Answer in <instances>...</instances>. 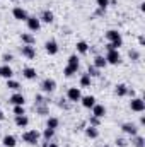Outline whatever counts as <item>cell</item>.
I'll use <instances>...</instances> for the list:
<instances>
[{
  "instance_id": "41",
  "label": "cell",
  "mask_w": 145,
  "mask_h": 147,
  "mask_svg": "<svg viewBox=\"0 0 145 147\" xmlns=\"http://www.w3.org/2000/svg\"><path fill=\"white\" fill-rule=\"evenodd\" d=\"M3 118H5V115H3V111L0 110V121H2V120H3Z\"/></svg>"
},
{
  "instance_id": "36",
  "label": "cell",
  "mask_w": 145,
  "mask_h": 147,
  "mask_svg": "<svg viewBox=\"0 0 145 147\" xmlns=\"http://www.w3.org/2000/svg\"><path fill=\"white\" fill-rule=\"evenodd\" d=\"M12 60H14V55H12V53H3V55H2V62H3V63H10Z\"/></svg>"
},
{
  "instance_id": "42",
  "label": "cell",
  "mask_w": 145,
  "mask_h": 147,
  "mask_svg": "<svg viewBox=\"0 0 145 147\" xmlns=\"http://www.w3.org/2000/svg\"><path fill=\"white\" fill-rule=\"evenodd\" d=\"M12 2H15V0H12Z\"/></svg>"
},
{
  "instance_id": "35",
  "label": "cell",
  "mask_w": 145,
  "mask_h": 147,
  "mask_svg": "<svg viewBox=\"0 0 145 147\" xmlns=\"http://www.w3.org/2000/svg\"><path fill=\"white\" fill-rule=\"evenodd\" d=\"M89 125H92V127H99V125H101V118L91 115V118H89Z\"/></svg>"
},
{
  "instance_id": "29",
  "label": "cell",
  "mask_w": 145,
  "mask_h": 147,
  "mask_svg": "<svg viewBox=\"0 0 145 147\" xmlns=\"http://www.w3.org/2000/svg\"><path fill=\"white\" fill-rule=\"evenodd\" d=\"M34 108H36V111L39 113V115H43V116L48 115V106H46V103H43V105H36Z\"/></svg>"
},
{
  "instance_id": "8",
  "label": "cell",
  "mask_w": 145,
  "mask_h": 147,
  "mask_svg": "<svg viewBox=\"0 0 145 147\" xmlns=\"http://www.w3.org/2000/svg\"><path fill=\"white\" fill-rule=\"evenodd\" d=\"M9 103H10L12 106H24L26 98H24V94H22V92H14V94L9 98Z\"/></svg>"
},
{
  "instance_id": "31",
  "label": "cell",
  "mask_w": 145,
  "mask_h": 147,
  "mask_svg": "<svg viewBox=\"0 0 145 147\" xmlns=\"http://www.w3.org/2000/svg\"><path fill=\"white\" fill-rule=\"evenodd\" d=\"M128 57H130L133 62H138V60H140V51H138V50H130Z\"/></svg>"
},
{
  "instance_id": "14",
  "label": "cell",
  "mask_w": 145,
  "mask_h": 147,
  "mask_svg": "<svg viewBox=\"0 0 145 147\" xmlns=\"http://www.w3.org/2000/svg\"><path fill=\"white\" fill-rule=\"evenodd\" d=\"M91 110H92V116H97V118H104V116H106V108H104L103 105H97V103H96Z\"/></svg>"
},
{
  "instance_id": "13",
  "label": "cell",
  "mask_w": 145,
  "mask_h": 147,
  "mask_svg": "<svg viewBox=\"0 0 145 147\" xmlns=\"http://www.w3.org/2000/svg\"><path fill=\"white\" fill-rule=\"evenodd\" d=\"M22 77L28 79V80H34L38 77L36 69H33V67H24V69H22Z\"/></svg>"
},
{
  "instance_id": "22",
  "label": "cell",
  "mask_w": 145,
  "mask_h": 147,
  "mask_svg": "<svg viewBox=\"0 0 145 147\" xmlns=\"http://www.w3.org/2000/svg\"><path fill=\"white\" fill-rule=\"evenodd\" d=\"M21 41H22V45H34V41H36V38L34 34H31V33H22L21 34Z\"/></svg>"
},
{
  "instance_id": "16",
  "label": "cell",
  "mask_w": 145,
  "mask_h": 147,
  "mask_svg": "<svg viewBox=\"0 0 145 147\" xmlns=\"http://www.w3.org/2000/svg\"><path fill=\"white\" fill-rule=\"evenodd\" d=\"M14 123H15L19 128H26V127L29 125V118H28V115H19V116H15Z\"/></svg>"
},
{
  "instance_id": "33",
  "label": "cell",
  "mask_w": 145,
  "mask_h": 147,
  "mask_svg": "<svg viewBox=\"0 0 145 147\" xmlns=\"http://www.w3.org/2000/svg\"><path fill=\"white\" fill-rule=\"evenodd\" d=\"M73 74H77V69H73V67H68V65L63 69V75H65V77H72Z\"/></svg>"
},
{
  "instance_id": "4",
  "label": "cell",
  "mask_w": 145,
  "mask_h": 147,
  "mask_svg": "<svg viewBox=\"0 0 145 147\" xmlns=\"http://www.w3.org/2000/svg\"><path fill=\"white\" fill-rule=\"evenodd\" d=\"M130 108H132V111H135V113H144L145 111V101L142 98H132Z\"/></svg>"
},
{
  "instance_id": "23",
  "label": "cell",
  "mask_w": 145,
  "mask_h": 147,
  "mask_svg": "<svg viewBox=\"0 0 145 147\" xmlns=\"http://www.w3.org/2000/svg\"><path fill=\"white\" fill-rule=\"evenodd\" d=\"M58 125H60V120H58L56 116H50V118L46 120V128L56 130V128H58Z\"/></svg>"
},
{
  "instance_id": "28",
  "label": "cell",
  "mask_w": 145,
  "mask_h": 147,
  "mask_svg": "<svg viewBox=\"0 0 145 147\" xmlns=\"http://www.w3.org/2000/svg\"><path fill=\"white\" fill-rule=\"evenodd\" d=\"M133 144H135V147H145V139L142 137V135H135L133 137Z\"/></svg>"
},
{
  "instance_id": "5",
  "label": "cell",
  "mask_w": 145,
  "mask_h": 147,
  "mask_svg": "<svg viewBox=\"0 0 145 147\" xmlns=\"http://www.w3.org/2000/svg\"><path fill=\"white\" fill-rule=\"evenodd\" d=\"M26 24H28V29L33 33H38L41 29V21H39V17H34V16H29L26 19Z\"/></svg>"
},
{
  "instance_id": "43",
  "label": "cell",
  "mask_w": 145,
  "mask_h": 147,
  "mask_svg": "<svg viewBox=\"0 0 145 147\" xmlns=\"http://www.w3.org/2000/svg\"><path fill=\"white\" fill-rule=\"evenodd\" d=\"M104 147H108V146H104Z\"/></svg>"
},
{
  "instance_id": "9",
  "label": "cell",
  "mask_w": 145,
  "mask_h": 147,
  "mask_svg": "<svg viewBox=\"0 0 145 147\" xmlns=\"http://www.w3.org/2000/svg\"><path fill=\"white\" fill-rule=\"evenodd\" d=\"M121 130H123V134H126V135H132V137H135V135L138 134V127H137L135 123H132V121H126V123H123V125H121Z\"/></svg>"
},
{
  "instance_id": "26",
  "label": "cell",
  "mask_w": 145,
  "mask_h": 147,
  "mask_svg": "<svg viewBox=\"0 0 145 147\" xmlns=\"http://www.w3.org/2000/svg\"><path fill=\"white\" fill-rule=\"evenodd\" d=\"M7 87H9V89H12V91H15V92H19V89H21V84H19L17 80L7 79Z\"/></svg>"
},
{
  "instance_id": "19",
  "label": "cell",
  "mask_w": 145,
  "mask_h": 147,
  "mask_svg": "<svg viewBox=\"0 0 145 147\" xmlns=\"http://www.w3.org/2000/svg\"><path fill=\"white\" fill-rule=\"evenodd\" d=\"M92 65H94L96 69H99V70H101V69H104V67L108 65V62H106V58H104V57H101V55H96V57H94V62H92Z\"/></svg>"
},
{
  "instance_id": "12",
  "label": "cell",
  "mask_w": 145,
  "mask_h": 147,
  "mask_svg": "<svg viewBox=\"0 0 145 147\" xmlns=\"http://www.w3.org/2000/svg\"><path fill=\"white\" fill-rule=\"evenodd\" d=\"M39 21H41V22H44V24H51V22L55 21V14H53L50 9H46V10H43V12H41Z\"/></svg>"
},
{
  "instance_id": "20",
  "label": "cell",
  "mask_w": 145,
  "mask_h": 147,
  "mask_svg": "<svg viewBox=\"0 0 145 147\" xmlns=\"http://www.w3.org/2000/svg\"><path fill=\"white\" fill-rule=\"evenodd\" d=\"M75 48H77V53H79V55H87V53H89V45H87L85 41H77Z\"/></svg>"
},
{
  "instance_id": "34",
  "label": "cell",
  "mask_w": 145,
  "mask_h": 147,
  "mask_svg": "<svg viewBox=\"0 0 145 147\" xmlns=\"http://www.w3.org/2000/svg\"><path fill=\"white\" fill-rule=\"evenodd\" d=\"M96 5L101 9V10H106L109 5V0H96Z\"/></svg>"
},
{
  "instance_id": "18",
  "label": "cell",
  "mask_w": 145,
  "mask_h": 147,
  "mask_svg": "<svg viewBox=\"0 0 145 147\" xmlns=\"http://www.w3.org/2000/svg\"><path fill=\"white\" fill-rule=\"evenodd\" d=\"M2 146L3 147H15L17 146V139L14 135H3L2 139Z\"/></svg>"
},
{
  "instance_id": "25",
  "label": "cell",
  "mask_w": 145,
  "mask_h": 147,
  "mask_svg": "<svg viewBox=\"0 0 145 147\" xmlns=\"http://www.w3.org/2000/svg\"><path fill=\"white\" fill-rule=\"evenodd\" d=\"M91 82H92V77L89 74H82L80 75V87H89Z\"/></svg>"
},
{
  "instance_id": "2",
  "label": "cell",
  "mask_w": 145,
  "mask_h": 147,
  "mask_svg": "<svg viewBox=\"0 0 145 147\" xmlns=\"http://www.w3.org/2000/svg\"><path fill=\"white\" fill-rule=\"evenodd\" d=\"M104 58H106L108 65H119L121 63V55H119L118 50H108V53H106Z\"/></svg>"
},
{
  "instance_id": "10",
  "label": "cell",
  "mask_w": 145,
  "mask_h": 147,
  "mask_svg": "<svg viewBox=\"0 0 145 147\" xmlns=\"http://www.w3.org/2000/svg\"><path fill=\"white\" fill-rule=\"evenodd\" d=\"M12 16H14V19H17V21H26V19L29 17L28 10L22 9V7H14V9H12Z\"/></svg>"
},
{
  "instance_id": "11",
  "label": "cell",
  "mask_w": 145,
  "mask_h": 147,
  "mask_svg": "<svg viewBox=\"0 0 145 147\" xmlns=\"http://www.w3.org/2000/svg\"><path fill=\"white\" fill-rule=\"evenodd\" d=\"M44 50H46V53H48V55H51V57H53V55H56V53H58V50H60V48H58V43H56L55 39H50V41H46Z\"/></svg>"
},
{
  "instance_id": "30",
  "label": "cell",
  "mask_w": 145,
  "mask_h": 147,
  "mask_svg": "<svg viewBox=\"0 0 145 147\" xmlns=\"http://www.w3.org/2000/svg\"><path fill=\"white\" fill-rule=\"evenodd\" d=\"M43 137H44V140H51V139L55 137V130H51V128H44Z\"/></svg>"
},
{
  "instance_id": "21",
  "label": "cell",
  "mask_w": 145,
  "mask_h": 147,
  "mask_svg": "<svg viewBox=\"0 0 145 147\" xmlns=\"http://www.w3.org/2000/svg\"><path fill=\"white\" fill-rule=\"evenodd\" d=\"M126 92H128V86L126 84H116L114 86V94L116 96L123 98V96H126Z\"/></svg>"
},
{
  "instance_id": "38",
  "label": "cell",
  "mask_w": 145,
  "mask_h": 147,
  "mask_svg": "<svg viewBox=\"0 0 145 147\" xmlns=\"http://www.w3.org/2000/svg\"><path fill=\"white\" fill-rule=\"evenodd\" d=\"M14 115H15V116H19V115H26L24 106H14Z\"/></svg>"
},
{
  "instance_id": "17",
  "label": "cell",
  "mask_w": 145,
  "mask_h": 147,
  "mask_svg": "<svg viewBox=\"0 0 145 147\" xmlns=\"http://www.w3.org/2000/svg\"><path fill=\"white\" fill-rule=\"evenodd\" d=\"M12 75H14V70L9 67V63L0 65V77H3V79H12Z\"/></svg>"
},
{
  "instance_id": "7",
  "label": "cell",
  "mask_w": 145,
  "mask_h": 147,
  "mask_svg": "<svg viewBox=\"0 0 145 147\" xmlns=\"http://www.w3.org/2000/svg\"><path fill=\"white\" fill-rule=\"evenodd\" d=\"M21 55H22L24 58L31 60V58L36 57V48L31 46V45H22V46H21Z\"/></svg>"
},
{
  "instance_id": "37",
  "label": "cell",
  "mask_w": 145,
  "mask_h": 147,
  "mask_svg": "<svg viewBox=\"0 0 145 147\" xmlns=\"http://www.w3.org/2000/svg\"><path fill=\"white\" fill-rule=\"evenodd\" d=\"M114 142H116V146H118V147H126V144H128V142H126V139H123V137H118Z\"/></svg>"
},
{
  "instance_id": "39",
  "label": "cell",
  "mask_w": 145,
  "mask_h": 147,
  "mask_svg": "<svg viewBox=\"0 0 145 147\" xmlns=\"http://www.w3.org/2000/svg\"><path fill=\"white\" fill-rule=\"evenodd\" d=\"M43 147H60L58 144H55V142H50V140H44V144H43Z\"/></svg>"
},
{
  "instance_id": "1",
  "label": "cell",
  "mask_w": 145,
  "mask_h": 147,
  "mask_svg": "<svg viewBox=\"0 0 145 147\" xmlns=\"http://www.w3.org/2000/svg\"><path fill=\"white\" fill-rule=\"evenodd\" d=\"M39 139H41V134L38 130H28V132L22 134V140L26 144H29V146H36L39 142Z\"/></svg>"
},
{
  "instance_id": "24",
  "label": "cell",
  "mask_w": 145,
  "mask_h": 147,
  "mask_svg": "<svg viewBox=\"0 0 145 147\" xmlns=\"http://www.w3.org/2000/svg\"><path fill=\"white\" fill-rule=\"evenodd\" d=\"M85 135H87L89 139H97V137H99V130H97V127L89 125V127L85 128Z\"/></svg>"
},
{
  "instance_id": "40",
  "label": "cell",
  "mask_w": 145,
  "mask_h": 147,
  "mask_svg": "<svg viewBox=\"0 0 145 147\" xmlns=\"http://www.w3.org/2000/svg\"><path fill=\"white\" fill-rule=\"evenodd\" d=\"M138 45H140V46H144V45H145V38H144V36L138 38Z\"/></svg>"
},
{
  "instance_id": "6",
  "label": "cell",
  "mask_w": 145,
  "mask_h": 147,
  "mask_svg": "<svg viewBox=\"0 0 145 147\" xmlns=\"http://www.w3.org/2000/svg\"><path fill=\"white\" fill-rule=\"evenodd\" d=\"M80 98H82L80 87H70V89L67 91V99H68L70 103H77V101H80Z\"/></svg>"
},
{
  "instance_id": "15",
  "label": "cell",
  "mask_w": 145,
  "mask_h": 147,
  "mask_svg": "<svg viewBox=\"0 0 145 147\" xmlns=\"http://www.w3.org/2000/svg\"><path fill=\"white\" fill-rule=\"evenodd\" d=\"M80 103H82L84 108L91 110V108L96 105V98H94V96H82V98H80Z\"/></svg>"
},
{
  "instance_id": "32",
  "label": "cell",
  "mask_w": 145,
  "mask_h": 147,
  "mask_svg": "<svg viewBox=\"0 0 145 147\" xmlns=\"http://www.w3.org/2000/svg\"><path fill=\"white\" fill-rule=\"evenodd\" d=\"M87 74L91 75V77H99L101 74H99V69H96L94 65H89V69H87Z\"/></svg>"
},
{
  "instance_id": "27",
  "label": "cell",
  "mask_w": 145,
  "mask_h": 147,
  "mask_svg": "<svg viewBox=\"0 0 145 147\" xmlns=\"http://www.w3.org/2000/svg\"><path fill=\"white\" fill-rule=\"evenodd\" d=\"M68 67H73L79 70V57L77 55H70L68 57Z\"/></svg>"
},
{
  "instance_id": "3",
  "label": "cell",
  "mask_w": 145,
  "mask_h": 147,
  "mask_svg": "<svg viewBox=\"0 0 145 147\" xmlns=\"http://www.w3.org/2000/svg\"><path fill=\"white\" fill-rule=\"evenodd\" d=\"M55 89H56V80H55V79H50V77H46V79L41 82V91H43V92L50 94V92H53Z\"/></svg>"
}]
</instances>
